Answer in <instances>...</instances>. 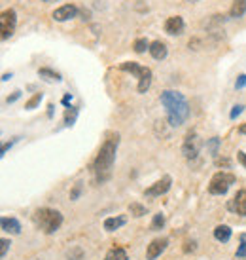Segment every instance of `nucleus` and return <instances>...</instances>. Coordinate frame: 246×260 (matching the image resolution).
Masks as SVG:
<instances>
[{"mask_svg": "<svg viewBox=\"0 0 246 260\" xmlns=\"http://www.w3.org/2000/svg\"><path fill=\"white\" fill-rule=\"evenodd\" d=\"M118 145H120V135L118 133H110L106 137V141L102 143V147L98 150L97 158L93 161V173L97 183H106L112 177V167L116 161V152H118Z\"/></svg>", "mask_w": 246, "mask_h": 260, "instance_id": "nucleus-1", "label": "nucleus"}, {"mask_svg": "<svg viewBox=\"0 0 246 260\" xmlns=\"http://www.w3.org/2000/svg\"><path fill=\"white\" fill-rule=\"evenodd\" d=\"M161 105L165 107L167 111V120L172 127H180L187 120L189 116V105H187V99L180 91H172V89H167L161 93Z\"/></svg>", "mask_w": 246, "mask_h": 260, "instance_id": "nucleus-2", "label": "nucleus"}, {"mask_svg": "<svg viewBox=\"0 0 246 260\" xmlns=\"http://www.w3.org/2000/svg\"><path fill=\"white\" fill-rule=\"evenodd\" d=\"M32 221L36 224L38 230H42L44 234H55L62 224V215L57 209H49L42 207L32 215Z\"/></svg>", "mask_w": 246, "mask_h": 260, "instance_id": "nucleus-3", "label": "nucleus"}, {"mask_svg": "<svg viewBox=\"0 0 246 260\" xmlns=\"http://www.w3.org/2000/svg\"><path fill=\"white\" fill-rule=\"evenodd\" d=\"M120 69L125 71V73H131L138 78V86H136V91L138 93H146L150 86H152V71L148 67H142L135 61H125L120 65Z\"/></svg>", "mask_w": 246, "mask_h": 260, "instance_id": "nucleus-4", "label": "nucleus"}, {"mask_svg": "<svg viewBox=\"0 0 246 260\" xmlns=\"http://www.w3.org/2000/svg\"><path fill=\"white\" fill-rule=\"evenodd\" d=\"M235 181H237V177H235L233 173L218 171V173L210 179L209 192L210 194H214V196H223V194L231 188V185H235Z\"/></svg>", "mask_w": 246, "mask_h": 260, "instance_id": "nucleus-5", "label": "nucleus"}, {"mask_svg": "<svg viewBox=\"0 0 246 260\" xmlns=\"http://www.w3.org/2000/svg\"><path fill=\"white\" fill-rule=\"evenodd\" d=\"M0 37L2 40H8V38L12 37L13 33H15V27H17V12L13 10V8H8V10H4L2 15H0Z\"/></svg>", "mask_w": 246, "mask_h": 260, "instance_id": "nucleus-6", "label": "nucleus"}, {"mask_svg": "<svg viewBox=\"0 0 246 260\" xmlns=\"http://www.w3.org/2000/svg\"><path fill=\"white\" fill-rule=\"evenodd\" d=\"M201 139L197 135L195 131H189L184 139V145H182V154H184L187 160H195L201 152Z\"/></svg>", "mask_w": 246, "mask_h": 260, "instance_id": "nucleus-7", "label": "nucleus"}, {"mask_svg": "<svg viewBox=\"0 0 246 260\" xmlns=\"http://www.w3.org/2000/svg\"><path fill=\"white\" fill-rule=\"evenodd\" d=\"M171 185H172V179L169 175H165L163 179H159L157 183H154V185L148 188L146 192H144V196H148V198H159V196L169 192Z\"/></svg>", "mask_w": 246, "mask_h": 260, "instance_id": "nucleus-8", "label": "nucleus"}, {"mask_svg": "<svg viewBox=\"0 0 246 260\" xmlns=\"http://www.w3.org/2000/svg\"><path fill=\"white\" fill-rule=\"evenodd\" d=\"M185 23L180 15H171L167 21H165V33L171 35V37H180L184 33Z\"/></svg>", "mask_w": 246, "mask_h": 260, "instance_id": "nucleus-9", "label": "nucleus"}, {"mask_svg": "<svg viewBox=\"0 0 246 260\" xmlns=\"http://www.w3.org/2000/svg\"><path fill=\"white\" fill-rule=\"evenodd\" d=\"M227 207H229V211L237 213V215L246 217V188L239 190V192L235 194V198L227 203Z\"/></svg>", "mask_w": 246, "mask_h": 260, "instance_id": "nucleus-10", "label": "nucleus"}, {"mask_svg": "<svg viewBox=\"0 0 246 260\" xmlns=\"http://www.w3.org/2000/svg\"><path fill=\"white\" fill-rule=\"evenodd\" d=\"M167 245H169V239H167V237H157V239H154V241L148 245V251H146L148 260L157 259L161 253L167 249Z\"/></svg>", "mask_w": 246, "mask_h": 260, "instance_id": "nucleus-11", "label": "nucleus"}, {"mask_svg": "<svg viewBox=\"0 0 246 260\" xmlns=\"http://www.w3.org/2000/svg\"><path fill=\"white\" fill-rule=\"evenodd\" d=\"M76 15H78V8L74 4H62L61 8H57L53 12V19L62 23V21H68V19H72Z\"/></svg>", "mask_w": 246, "mask_h": 260, "instance_id": "nucleus-12", "label": "nucleus"}, {"mask_svg": "<svg viewBox=\"0 0 246 260\" xmlns=\"http://www.w3.org/2000/svg\"><path fill=\"white\" fill-rule=\"evenodd\" d=\"M150 53H152V57L154 59H157V61H163L165 57H167V44L165 42H161V40H154L152 42V46H150Z\"/></svg>", "mask_w": 246, "mask_h": 260, "instance_id": "nucleus-13", "label": "nucleus"}, {"mask_svg": "<svg viewBox=\"0 0 246 260\" xmlns=\"http://www.w3.org/2000/svg\"><path fill=\"white\" fill-rule=\"evenodd\" d=\"M0 226H2L4 232H10V234H21V224H19V221L12 219V217H2Z\"/></svg>", "mask_w": 246, "mask_h": 260, "instance_id": "nucleus-14", "label": "nucleus"}, {"mask_svg": "<svg viewBox=\"0 0 246 260\" xmlns=\"http://www.w3.org/2000/svg\"><path fill=\"white\" fill-rule=\"evenodd\" d=\"M245 13H246V0H233V4H231V8H229V17L239 19V17H243Z\"/></svg>", "mask_w": 246, "mask_h": 260, "instance_id": "nucleus-15", "label": "nucleus"}, {"mask_svg": "<svg viewBox=\"0 0 246 260\" xmlns=\"http://www.w3.org/2000/svg\"><path fill=\"white\" fill-rule=\"evenodd\" d=\"M214 237H216L218 241H221V243H227V241L231 239V228L225 226V224L216 226V228H214Z\"/></svg>", "mask_w": 246, "mask_h": 260, "instance_id": "nucleus-16", "label": "nucleus"}, {"mask_svg": "<svg viewBox=\"0 0 246 260\" xmlns=\"http://www.w3.org/2000/svg\"><path fill=\"white\" fill-rule=\"evenodd\" d=\"M125 223H127L125 217H110V219L104 221V230H106V232H114V230L122 228Z\"/></svg>", "mask_w": 246, "mask_h": 260, "instance_id": "nucleus-17", "label": "nucleus"}, {"mask_svg": "<svg viewBox=\"0 0 246 260\" xmlns=\"http://www.w3.org/2000/svg\"><path fill=\"white\" fill-rule=\"evenodd\" d=\"M104 260H127V253H125V249L123 247H112L110 251L106 253Z\"/></svg>", "mask_w": 246, "mask_h": 260, "instance_id": "nucleus-18", "label": "nucleus"}, {"mask_svg": "<svg viewBox=\"0 0 246 260\" xmlns=\"http://www.w3.org/2000/svg\"><path fill=\"white\" fill-rule=\"evenodd\" d=\"M76 118H78V109L76 107H66V111H64V125L66 127L74 125Z\"/></svg>", "mask_w": 246, "mask_h": 260, "instance_id": "nucleus-19", "label": "nucleus"}, {"mask_svg": "<svg viewBox=\"0 0 246 260\" xmlns=\"http://www.w3.org/2000/svg\"><path fill=\"white\" fill-rule=\"evenodd\" d=\"M150 46H152V42H148V38H136L135 44H133V50L136 53H144V51H150Z\"/></svg>", "mask_w": 246, "mask_h": 260, "instance_id": "nucleus-20", "label": "nucleus"}, {"mask_svg": "<svg viewBox=\"0 0 246 260\" xmlns=\"http://www.w3.org/2000/svg\"><path fill=\"white\" fill-rule=\"evenodd\" d=\"M38 74L42 76V78H46V80H55V82H61V74L59 73H55V71H51V69H40L38 71Z\"/></svg>", "mask_w": 246, "mask_h": 260, "instance_id": "nucleus-21", "label": "nucleus"}, {"mask_svg": "<svg viewBox=\"0 0 246 260\" xmlns=\"http://www.w3.org/2000/svg\"><path fill=\"white\" fill-rule=\"evenodd\" d=\"M246 257V234L239 235V247H237V259Z\"/></svg>", "mask_w": 246, "mask_h": 260, "instance_id": "nucleus-22", "label": "nucleus"}, {"mask_svg": "<svg viewBox=\"0 0 246 260\" xmlns=\"http://www.w3.org/2000/svg\"><path fill=\"white\" fill-rule=\"evenodd\" d=\"M129 211H131V215H135V217H144V215H146V207L140 205V203H131V205H129Z\"/></svg>", "mask_w": 246, "mask_h": 260, "instance_id": "nucleus-23", "label": "nucleus"}, {"mask_svg": "<svg viewBox=\"0 0 246 260\" xmlns=\"http://www.w3.org/2000/svg\"><path fill=\"white\" fill-rule=\"evenodd\" d=\"M40 101H42V93H34L31 99L25 103V109H29V111H32L36 105H40Z\"/></svg>", "mask_w": 246, "mask_h": 260, "instance_id": "nucleus-24", "label": "nucleus"}, {"mask_svg": "<svg viewBox=\"0 0 246 260\" xmlns=\"http://www.w3.org/2000/svg\"><path fill=\"white\" fill-rule=\"evenodd\" d=\"M66 257H68V260H82L84 259V251L80 247H74L66 253Z\"/></svg>", "mask_w": 246, "mask_h": 260, "instance_id": "nucleus-25", "label": "nucleus"}, {"mask_svg": "<svg viewBox=\"0 0 246 260\" xmlns=\"http://www.w3.org/2000/svg\"><path fill=\"white\" fill-rule=\"evenodd\" d=\"M209 150L212 152V156H218V147H220V139L218 137H212L209 143H207Z\"/></svg>", "mask_w": 246, "mask_h": 260, "instance_id": "nucleus-26", "label": "nucleus"}, {"mask_svg": "<svg viewBox=\"0 0 246 260\" xmlns=\"http://www.w3.org/2000/svg\"><path fill=\"white\" fill-rule=\"evenodd\" d=\"M163 224H165V217L163 215H155L154 217V223H152V230H161L163 228Z\"/></svg>", "mask_w": 246, "mask_h": 260, "instance_id": "nucleus-27", "label": "nucleus"}, {"mask_svg": "<svg viewBox=\"0 0 246 260\" xmlns=\"http://www.w3.org/2000/svg\"><path fill=\"white\" fill-rule=\"evenodd\" d=\"M0 245H2V249H0V257L4 259V257H6V253H8V249H10V245H12V243H10V239H2V241H0Z\"/></svg>", "mask_w": 246, "mask_h": 260, "instance_id": "nucleus-28", "label": "nucleus"}, {"mask_svg": "<svg viewBox=\"0 0 246 260\" xmlns=\"http://www.w3.org/2000/svg\"><path fill=\"white\" fill-rule=\"evenodd\" d=\"M243 111H245V107H243V105H235L233 111H231V114H229V118H231V120H235V118H237V116H239V114H241Z\"/></svg>", "mask_w": 246, "mask_h": 260, "instance_id": "nucleus-29", "label": "nucleus"}, {"mask_svg": "<svg viewBox=\"0 0 246 260\" xmlns=\"http://www.w3.org/2000/svg\"><path fill=\"white\" fill-rule=\"evenodd\" d=\"M245 86H246V74H241L237 78V82H235V87L237 89H243Z\"/></svg>", "mask_w": 246, "mask_h": 260, "instance_id": "nucleus-30", "label": "nucleus"}, {"mask_svg": "<svg viewBox=\"0 0 246 260\" xmlns=\"http://www.w3.org/2000/svg\"><path fill=\"white\" fill-rule=\"evenodd\" d=\"M237 160L241 161V165L246 169V152H243V150H241V152H237Z\"/></svg>", "mask_w": 246, "mask_h": 260, "instance_id": "nucleus-31", "label": "nucleus"}, {"mask_svg": "<svg viewBox=\"0 0 246 260\" xmlns=\"http://www.w3.org/2000/svg\"><path fill=\"white\" fill-rule=\"evenodd\" d=\"M80 192H82V185H76L74 186V190L70 192V199H76L80 196Z\"/></svg>", "mask_w": 246, "mask_h": 260, "instance_id": "nucleus-32", "label": "nucleus"}, {"mask_svg": "<svg viewBox=\"0 0 246 260\" xmlns=\"http://www.w3.org/2000/svg\"><path fill=\"white\" fill-rule=\"evenodd\" d=\"M19 97H21V91H13L12 97H8V105H10V103H15V101L19 99Z\"/></svg>", "mask_w": 246, "mask_h": 260, "instance_id": "nucleus-33", "label": "nucleus"}, {"mask_svg": "<svg viewBox=\"0 0 246 260\" xmlns=\"http://www.w3.org/2000/svg\"><path fill=\"white\" fill-rule=\"evenodd\" d=\"M15 141H17V139H13L12 143H6V145H4V147H2V156H4V154H6V152H8V150L12 149V147H13V143H15Z\"/></svg>", "mask_w": 246, "mask_h": 260, "instance_id": "nucleus-34", "label": "nucleus"}, {"mask_svg": "<svg viewBox=\"0 0 246 260\" xmlns=\"http://www.w3.org/2000/svg\"><path fill=\"white\" fill-rule=\"evenodd\" d=\"M216 165H218V167H221V165L229 167V160H227V158H223V160H216Z\"/></svg>", "mask_w": 246, "mask_h": 260, "instance_id": "nucleus-35", "label": "nucleus"}, {"mask_svg": "<svg viewBox=\"0 0 246 260\" xmlns=\"http://www.w3.org/2000/svg\"><path fill=\"white\" fill-rule=\"evenodd\" d=\"M70 99H72V95H64V97H62V105H66V107H68Z\"/></svg>", "mask_w": 246, "mask_h": 260, "instance_id": "nucleus-36", "label": "nucleus"}, {"mask_svg": "<svg viewBox=\"0 0 246 260\" xmlns=\"http://www.w3.org/2000/svg\"><path fill=\"white\" fill-rule=\"evenodd\" d=\"M239 133H243V135H246V124H243L241 127H239Z\"/></svg>", "mask_w": 246, "mask_h": 260, "instance_id": "nucleus-37", "label": "nucleus"}, {"mask_svg": "<svg viewBox=\"0 0 246 260\" xmlns=\"http://www.w3.org/2000/svg\"><path fill=\"white\" fill-rule=\"evenodd\" d=\"M48 109H49V111H48V116L51 118V116H53V109H55V107H53V105H49Z\"/></svg>", "mask_w": 246, "mask_h": 260, "instance_id": "nucleus-38", "label": "nucleus"}, {"mask_svg": "<svg viewBox=\"0 0 246 260\" xmlns=\"http://www.w3.org/2000/svg\"><path fill=\"white\" fill-rule=\"evenodd\" d=\"M185 2H191L193 4V2H199V0H185Z\"/></svg>", "mask_w": 246, "mask_h": 260, "instance_id": "nucleus-39", "label": "nucleus"}, {"mask_svg": "<svg viewBox=\"0 0 246 260\" xmlns=\"http://www.w3.org/2000/svg\"><path fill=\"white\" fill-rule=\"evenodd\" d=\"M44 2H51V0H44Z\"/></svg>", "mask_w": 246, "mask_h": 260, "instance_id": "nucleus-40", "label": "nucleus"}]
</instances>
